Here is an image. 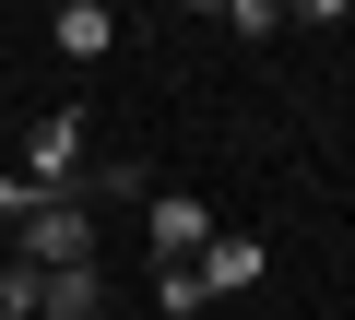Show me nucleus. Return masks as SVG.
Returning <instances> with one entry per match:
<instances>
[{"label": "nucleus", "mask_w": 355, "mask_h": 320, "mask_svg": "<svg viewBox=\"0 0 355 320\" xmlns=\"http://www.w3.org/2000/svg\"><path fill=\"white\" fill-rule=\"evenodd\" d=\"M48 36H60V60H83V71H95V60L119 48V24H107V0H60V24H48Z\"/></svg>", "instance_id": "5"}, {"label": "nucleus", "mask_w": 355, "mask_h": 320, "mask_svg": "<svg viewBox=\"0 0 355 320\" xmlns=\"http://www.w3.org/2000/svg\"><path fill=\"white\" fill-rule=\"evenodd\" d=\"M107 308V285H95V261L83 273H48V320H95Z\"/></svg>", "instance_id": "6"}, {"label": "nucleus", "mask_w": 355, "mask_h": 320, "mask_svg": "<svg viewBox=\"0 0 355 320\" xmlns=\"http://www.w3.org/2000/svg\"><path fill=\"white\" fill-rule=\"evenodd\" d=\"M190 285H202V296H249V285H261V237L214 226V237H202V261H190Z\"/></svg>", "instance_id": "4"}, {"label": "nucleus", "mask_w": 355, "mask_h": 320, "mask_svg": "<svg viewBox=\"0 0 355 320\" xmlns=\"http://www.w3.org/2000/svg\"><path fill=\"white\" fill-rule=\"evenodd\" d=\"M202 237H214V214H202L190 190H154V202H142V249H154V273L202 261Z\"/></svg>", "instance_id": "3"}, {"label": "nucleus", "mask_w": 355, "mask_h": 320, "mask_svg": "<svg viewBox=\"0 0 355 320\" xmlns=\"http://www.w3.org/2000/svg\"><path fill=\"white\" fill-rule=\"evenodd\" d=\"M48 308V273L36 261H0V320H36Z\"/></svg>", "instance_id": "7"}, {"label": "nucleus", "mask_w": 355, "mask_h": 320, "mask_svg": "<svg viewBox=\"0 0 355 320\" xmlns=\"http://www.w3.org/2000/svg\"><path fill=\"white\" fill-rule=\"evenodd\" d=\"M12 214H24V178H0V226H12Z\"/></svg>", "instance_id": "8"}, {"label": "nucleus", "mask_w": 355, "mask_h": 320, "mask_svg": "<svg viewBox=\"0 0 355 320\" xmlns=\"http://www.w3.org/2000/svg\"><path fill=\"white\" fill-rule=\"evenodd\" d=\"M36 320H48V308H36Z\"/></svg>", "instance_id": "9"}, {"label": "nucleus", "mask_w": 355, "mask_h": 320, "mask_svg": "<svg viewBox=\"0 0 355 320\" xmlns=\"http://www.w3.org/2000/svg\"><path fill=\"white\" fill-rule=\"evenodd\" d=\"M24 261H36V273H83V261H95V202H83V190H60V202L24 190Z\"/></svg>", "instance_id": "1"}, {"label": "nucleus", "mask_w": 355, "mask_h": 320, "mask_svg": "<svg viewBox=\"0 0 355 320\" xmlns=\"http://www.w3.org/2000/svg\"><path fill=\"white\" fill-rule=\"evenodd\" d=\"M83 167H95V119H83V107L36 119V154H24V190H36V202H60V190H83Z\"/></svg>", "instance_id": "2"}]
</instances>
